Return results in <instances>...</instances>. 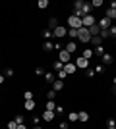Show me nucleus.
I'll return each instance as SVG.
<instances>
[{
    "instance_id": "f257e3e1",
    "label": "nucleus",
    "mask_w": 116,
    "mask_h": 129,
    "mask_svg": "<svg viewBox=\"0 0 116 129\" xmlns=\"http://www.w3.org/2000/svg\"><path fill=\"white\" fill-rule=\"evenodd\" d=\"M77 41L79 43H91V35H89V29L87 27H81V29H77Z\"/></svg>"
},
{
    "instance_id": "f03ea898",
    "label": "nucleus",
    "mask_w": 116,
    "mask_h": 129,
    "mask_svg": "<svg viewBox=\"0 0 116 129\" xmlns=\"http://www.w3.org/2000/svg\"><path fill=\"white\" fill-rule=\"evenodd\" d=\"M68 27H70V29H81V27H83L81 25V19L72 14V16L68 17Z\"/></svg>"
},
{
    "instance_id": "7ed1b4c3",
    "label": "nucleus",
    "mask_w": 116,
    "mask_h": 129,
    "mask_svg": "<svg viewBox=\"0 0 116 129\" xmlns=\"http://www.w3.org/2000/svg\"><path fill=\"white\" fill-rule=\"evenodd\" d=\"M95 23H97V19H95V16L93 14H91V16H85V17H81V25L83 27H91V25H95Z\"/></svg>"
},
{
    "instance_id": "20e7f679",
    "label": "nucleus",
    "mask_w": 116,
    "mask_h": 129,
    "mask_svg": "<svg viewBox=\"0 0 116 129\" xmlns=\"http://www.w3.org/2000/svg\"><path fill=\"white\" fill-rule=\"evenodd\" d=\"M66 35H68V29L62 27V25H58L54 31H52V37H56V39H62V37H66Z\"/></svg>"
},
{
    "instance_id": "39448f33",
    "label": "nucleus",
    "mask_w": 116,
    "mask_h": 129,
    "mask_svg": "<svg viewBox=\"0 0 116 129\" xmlns=\"http://www.w3.org/2000/svg\"><path fill=\"white\" fill-rule=\"evenodd\" d=\"M70 60H72V54H68L66 50L62 48L60 54H58V62H62V64H70Z\"/></svg>"
},
{
    "instance_id": "423d86ee",
    "label": "nucleus",
    "mask_w": 116,
    "mask_h": 129,
    "mask_svg": "<svg viewBox=\"0 0 116 129\" xmlns=\"http://www.w3.org/2000/svg\"><path fill=\"white\" fill-rule=\"evenodd\" d=\"M99 23V27H101V31H103V29H110L112 27V19H108V17H103V19H101V21H97Z\"/></svg>"
},
{
    "instance_id": "0eeeda50",
    "label": "nucleus",
    "mask_w": 116,
    "mask_h": 129,
    "mask_svg": "<svg viewBox=\"0 0 116 129\" xmlns=\"http://www.w3.org/2000/svg\"><path fill=\"white\" fill-rule=\"evenodd\" d=\"M74 64H76V68H89V60H85L83 56H77Z\"/></svg>"
},
{
    "instance_id": "6e6552de",
    "label": "nucleus",
    "mask_w": 116,
    "mask_h": 129,
    "mask_svg": "<svg viewBox=\"0 0 116 129\" xmlns=\"http://www.w3.org/2000/svg\"><path fill=\"white\" fill-rule=\"evenodd\" d=\"M64 50H66L68 54H74L77 50V44H76V41H70V43L66 44V46H64Z\"/></svg>"
},
{
    "instance_id": "1a4fd4ad",
    "label": "nucleus",
    "mask_w": 116,
    "mask_h": 129,
    "mask_svg": "<svg viewBox=\"0 0 116 129\" xmlns=\"http://www.w3.org/2000/svg\"><path fill=\"white\" fill-rule=\"evenodd\" d=\"M89 35H91V37H99V35H101V27H99V23H95V25L89 27Z\"/></svg>"
},
{
    "instance_id": "9d476101",
    "label": "nucleus",
    "mask_w": 116,
    "mask_h": 129,
    "mask_svg": "<svg viewBox=\"0 0 116 129\" xmlns=\"http://www.w3.org/2000/svg\"><path fill=\"white\" fill-rule=\"evenodd\" d=\"M76 64H74V62H70V64H64V71H66L68 75H72V73H76Z\"/></svg>"
},
{
    "instance_id": "9b49d317",
    "label": "nucleus",
    "mask_w": 116,
    "mask_h": 129,
    "mask_svg": "<svg viewBox=\"0 0 116 129\" xmlns=\"http://www.w3.org/2000/svg\"><path fill=\"white\" fill-rule=\"evenodd\" d=\"M54 114L56 112H52V110H44L43 112V119L44 121H52V119H54Z\"/></svg>"
},
{
    "instance_id": "f8f14e48",
    "label": "nucleus",
    "mask_w": 116,
    "mask_h": 129,
    "mask_svg": "<svg viewBox=\"0 0 116 129\" xmlns=\"http://www.w3.org/2000/svg\"><path fill=\"white\" fill-rule=\"evenodd\" d=\"M62 89H64V81H60V79H56L54 83H52V91H62Z\"/></svg>"
},
{
    "instance_id": "ddd939ff",
    "label": "nucleus",
    "mask_w": 116,
    "mask_h": 129,
    "mask_svg": "<svg viewBox=\"0 0 116 129\" xmlns=\"http://www.w3.org/2000/svg\"><path fill=\"white\" fill-rule=\"evenodd\" d=\"M47 23H49V29H50V31H54L56 27H58V19H56V17H50Z\"/></svg>"
},
{
    "instance_id": "4468645a",
    "label": "nucleus",
    "mask_w": 116,
    "mask_h": 129,
    "mask_svg": "<svg viewBox=\"0 0 116 129\" xmlns=\"http://www.w3.org/2000/svg\"><path fill=\"white\" fill-rule=\"evenodd\" d=\"M25 110H27V112L35 110V100H33V98H29V100H25Z\"/></svg>"
},
{
    "instance_id": "2eb2a0df",
    "label": "nucleus",
    "mask_w": 116,
    "mask_h": 129,
    "mask_svg": "<svg viewBox=\"0 0 116 129\" xmlns=\"http://www.w3.org/2000/svg\"><path fill=\"white\" fill-rule=\"evenodd\" d=\"M83 6H85V2H83V0H76V2H74V12H79Z\"/></svg>"
},
{
    "instance_id": "dca6fc26",
    "label": "nucleus",
    "mask_w": 116,
    "mask_h": 129,
    "mask_svg": "<svg viewBox=\"0 0 116 129\" xmlns=\"http://www.w3.org/2000/svg\"><path fill=\"white\" fill-rule=\"evenodd\" d=\"M91 44H93V46H101V44H103V39L101 37H91Z\"/></svg>"
},
{
    "instance_id": "f3484780",
    "label": "nucleus",
    "mask_w": 116,
    "mask_h": 129,
    "mask_svg": "<svg viewBox=\"0 0 116 129\" xmlns=\"http://www.w3.org/2000/svg\"><path fill=\"white\" fill-rule=\"evenodd\" d=\"M77 114H79V121H83V123L89 121V114L87 112H77Z\"/></svg>"
},
{
    "instance_id": "a211bd4d",
    "label": "nucleus",
    "mask_w": 116,
    "mask_h": 129,
    "mask_svg": "<svg viewBox=\"0 0 116 129\" xmlns=\"http://www.w3.org/2000/svg\"><path fill=\"white\" fill-rule=\"evenodd\" d=\"M44 110H52V112H56V102H54V100H49Z\"/></svg>"
},
{
    "instance_id": "6ab92c4d",
    "label": "nucleus",
    "mask_w": 116,
    "mask_h": 129,
    "mask_svg": "<svg viewBox=\"0 0 116 129\" xmlns=\"http://www.w3.org/2000/svg\"><path fill=\"white\" fill-rule=\"evenodd\" d=\"M81 56H83V58H85V60H89V58H91V56H93V50H91V48L83 50V54H81Z\"/></svg>"
},
{
    "instance_id": "aec40b11",
    "label": "nucleus",
    "mask_w": 116,
    "mask_h": 129,
    "mask_svg": "<svg viewBox=\"0 0 116 129\" xmlns=\"http://www.w3.org/2000/svg\"><path fill=\"white\" fill-rule=\"evenodd\" d=\"M68 119H70V121H77V119H79V114H76V112L68 114Z\"/></svg>"
},
{
    "instance_id": "412c9836",
    "label": "nucleus",
    "mask_w": 116,
    "mask_h": 129,
    "mask_svg": "<svg viewBox=\"0 0 116 129\" xmlns=\"http://www.w3.org/2000/svg\"><path fill=\"white\" fill-rule=\"evenodd\" d=\"M114 14H116V8H108V10H106V17H108V19H112Z\"/></svg>"
},
{
    "instance_id": "4be33fe9",
    "label": "nucleus",
    "mask_w": 116,
    "mask_h": 129,
    "mask_svg": "<svg viewBox=\"0 0 116 129\" xmlns=\"http://www.w3.org/2000/svg\"><path fill=\"white\" fill-rule=\"evenodd\" d=\"M62 70H64V64L56 60V62H54V71H62Z\"/></svg>"
},
{
    "instance_id": "5701e85b",
    "label": "nucleus",
    "mask_w": 116,
    "mask_h": 129,
    "mask_svg": "<svg viewBox=\"0 0 116 129\" xmlns=\"http://www.w3.org/2000/svg\"><path fill=\"white\" fill-rule=\"evenodd\" d=\"M37 6L41 8V10H44V8L49 6V0H39V2H37Z\"/></svg>"
},
{
    "instance_id": "b1692460",
    "label": "nucleus",
    "mask_w": 116,
    "mask_h": 129,
    "mask_svg": "<svg viewBox=\"0 0 116 129\" xmlns=\"http://www.w3.org/2000/svg\"><path fill=\"white\" fill-rule=\"evenodd\" d=\"M101 39H103V41H105L106 37H110V31H108V29H103V31H101V35H99Z\"/></svg>"
},
{
    "instance_id": "393cba45",
    "label": "nucleus",
    "mask_w": 116,
    "mask_h": 129,
    "mask_svg": "<svg viewBox=\"0 0 116 129\" xmlns=\"http://www.w3.org/2000/svg\"><path fill=\"white\" fill-rule=\"evenodd\" d=\"M103 62L105 64H112V56L110 54H103Z\"/></svg>"
},
{
    "instance_id": "a878e982",
    "label": "nucleus",
    "mask_w": 116,
    "mask_h": 129,
    "mask_svg": "<svg viewBox=\"0 0 116 129\" xmlns=\"http://www.w3.org/2000/svg\"><path fill=\"white\" fill-rule=\"evenodd\" d=\"M91 6H93V8H101V6H103V0H93Z\"/></svg>"
},
{
    "instance_id": "bb28decb",
    "label": "nucleus",
    "mask_w": 116,
    "mask_h": 129,
    "mask_svg": "<svg viewBox=\"0 0 116 129\" xmlns=\"http://www.w3.org/2000/svg\"><path fill=\"white\" fill-rule=\"evenodd\" d=\"M68 37H77V29H68Z\"/></svg>"
},
{
    "instance_id": "cd10ccee",
    "label": "nucleus",
    "mask_w": 116,
    "mask_h": 129,
    "mask_svg": "<svg viewBox=\"0 0 116 129\" xmlns=\"http://www.w3.org/2000/svg\"><path fill=\"white\" fill-rule=\"evenodd\" d=\"M8 129H17V123H16V119H12V121H8Z\"/></svg>"
},
{
    "instance_id": "c85d7f7f",
    "label": "nucleus",
    "mask_w": 116,
    "mask_h": 129,
    "mask_svg": "<svg viewBox=\"0 0 116 129\" xmlns=\"http://www.w3.org/2000/svg\"><path fill=\"white\" fill-rule=\"evenodd\" d=\"M66 75H68V73H66L64 70H62V71H58V79H60V81H64V79H66Z\"/></svg>"
},
{
    "instance_id": "c756f323",
    "label": "nucleus",
    "mask_w": 116,
    "mask_h": 129,
    "mask_svg": "<svg viewBox=\"0 0 116 129\" xmlns=\"http://www.w3.org/2000/svg\"><path fill=\"white\" fill-rule=\"evenodd\" d=\"M23 98H25V100H29V98H33V92H31V91H25V94H23Z\"/></svg>"
},
{
    "instance_id": "7c9ffc66",
    "label": "nucleus",
    "mask_w": 116,
    "mask_h": 129,
    "mask_svg": "<svg viewBox=\"0 0 116 129\" xmlns=\"http://www.w3.org/2000/svg\"><path fill=\"white\" fill-rule=\"evenodd\" d=\"M47 96H49V98H50V100H52V98H54V96H56V91H52V89H50V91H49V92H47Z\"/></svg>"
},
{
    "instance_id": "2f4dec72",
    "label": "nucleus",
    "mask_w": 116,
    "mask_h": 129,
    "mask_svg": "<svg viewBox=\"0 0 116 129\" xmlns=\"http://www.w3.org/2000/svg\"><path fill=\"white\" fill-rule=\"evenodd\" d=\"M52 48H54V44H52V43H44V50H52Z\"/></svg>"
},
{
    "instance_id": "473e14b6",
    "label": "nucleus",
    "mask_w": 116,
    "mask_h": 129,
    "mask_svg": "<svg viewBox=\"0 0 116 129\" xmlns=\"http://www.w3.org/2000/svg\"><path fill=\"white\" fill-rule=\"evenodd\" d=\"M16 123H17V125L23 123V116H16Z\"/></svg>"
},
{
    "instance_id": "72a5a7b5",
    "label": "nucleus",
    "mask_w": 116,
    "mask_h": 129,
    "mask_svg": "<svg viewBox=\"0 0 116 129\" xmlns=\"http://www.w3.org/2000/svg\"><path fill=\"white\" fill-rule=\"evenodd\" d=\"M44 77H47V81H52V83H54V75H52V73H47Z\"/></svg>"
},
{
    "instance_id": "f704fd0d",
    "label": "nucleus",
    "mask_w": 116,
    "mask_h": 129,
    "mask_svg": "<svg viewBox=\"0 0 116 129\" xmlns=\"http://www.w3.org/2000/svg\"><path fill=\"white\" fill-rule=\"evenodd\" d=\"M108 31H110V35H112V37H116V25H112L110 29H108Z\"/></svg>"
},
{
    "instance_id": "c9c22d12",
    "label": "nucleus",
    "mask_w": 116,
    "mask_h": 129,
    "mask_svg": "<svg viewBox=\"0 0 116 129\" xmlns=\"http://www.w3.org/2000/svg\"><path fill=\"white\" fill-rule=\"evenodd\" d=\"M6 75L12 77V75H14V70H12V68H8V70H6Z\"/></svg>"
},
{
    "instance_id": "e433bc0d",
    "label": "nucleus",
    "mask_w": 116,
    "mask_h": 129,
    "mask_svg": "<svg viewBox=\"0 0 116 129\" xmlns=\"http://www.w3.org/2000/svg\"><path fill=\"white\" fill-rule=\"evenodd\" d=\"M108 127H116V121H114V119H108Z\"/></svg>"
},
{
    "instance_id": "4c0bfd02",
    "label": "nucleus",
    "mask_w": 116,
    "mask_h": 129,
    "mask_svg": "<svg viewBox=\"0 0 116 129\" xmlns=\"http://www.w3.org/2000/svg\"><path fill=\"white\" fill-rule=\"evenodd\" d=\"M60 129H68V123H66V121H62V123H60Z\"/></svg>"
},
{
    "instance_id": "58836bf2",
    "label": "nucleus",
    "mask_w": 116,
    "mask_h": 129,
    "mask_svg": "<svg viewBox=\"0 0 116 129\" xmlns=\"http://www.w3.org/2000/svg\"><path fill=\"white\" fill-rule=\"evenodd\" d=\"M17 129H27V127H25V125L21 123V125H17Z\"/></svg>"
},
{
    "instance_id": "ea45409f",
    "label": "nucleus",
    "mask_w": 116,
    "mask_h": 129,
    "mask_svg": "<svg viewBox=\"0 0 116 129\" xmlns=\"http://www.w3.org/2000/svg\"><path fill=\"white\" fill-rule=\"evenodd\" d=\"M0 83H4V75H0Z\"/></svg>"
},
{
    "instance_id": "a19ab883",
    "label": "nucleus",
    "mask_w": 116,
    "mask_h": 129,
    "mask_svg": "<svg viewBox=\"0 0 116 129\" xmlns=\"http://www.w3.org/2000/svg\"><path fill=\"white\" fill-rule=\"evenodd\" d=\"M33 129H41V127H39V125H35V127H33Z\"/></svg>"
},
{
    "instance_id": "79ce46f5",
    "label": "nucleus",
    "mask_w": 116,
    "mask_h": 129,
    "mask_svg": "<svg viewBox=\"0 0 116 129\" xmlns=\"http://www.w3.org/2000/svg\"><path fill=\"white\" fill-rule=\"evenodd\" d=\"M108 129H116V127H108Z\"/></svg>"
}]
</instances>
